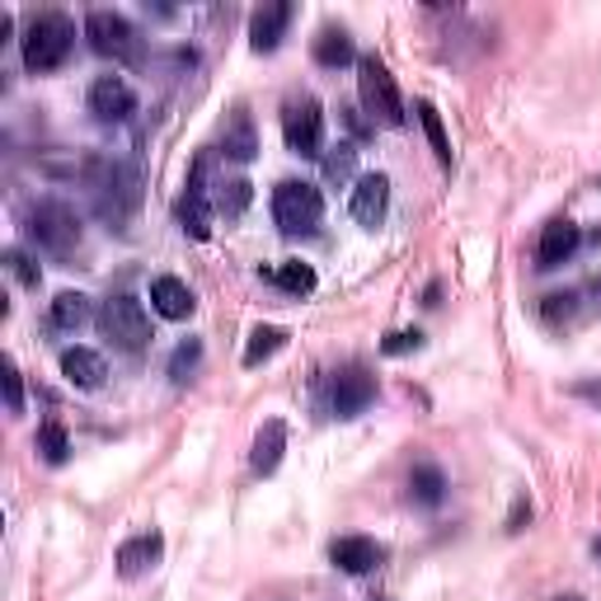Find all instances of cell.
Wrapping results in <instances>:
<instances>
[{"instance_id":"6da1fadb","label":"cell","mask_w":601,"mask_h":601,"mask_svg":"<svg viewBox=\"0 0 601 601\" xmlns=\"http://www.w3.org/2000/svg\"><path fill=\"white\" fill-rule=\"evenodd\" d=\"M357 94H362V114H372V122L381 128H404V99L394 90V75L386 71L381 57H362L357 61Z\"/></svg>"},{"instance_id":"7a4b0ae2","label":"cell","mask_w":601,"mask_h":601,"mask_svg":"<svg viewBox=\"0 0 601 601\" xmlns=\"http://www.w3.org/2000/svg\"><path fill=\"white\" fill-rule=\"evenodd\" d=\"M71 43H75V28H71L67 14H57V10L38 14V20L24 28V67L28 71H57L61 61H67Z\"/></svg>"},{"instance_id":"3957f363","label":"cell","mask_w":601,"mask_h":601,"mask_svg":"<svg viewBox=\"0 0 601 601\" xmlns=\"http://www.w3.org/2000/svg\"><path fill=\"white\" fill-rule=\"evenodd\" d=\"M99 334L118 347V353H146V343H151V320H146V310H141V300L137 296H108L104 306H99Z\"/></svg>"},{"instance_id":"277c9868","label":"cell","mask_w":601,"mask_h":601,"mask_svg":"<svg viewBox=\"0 0 601 601\" xmlns=\"http://www.w3.org/2000/svg\"><path fill=\"white\" fill-rule=\"evenodd\" d=\"M325 216V198L315 184H300V179H282L273 188V221L282 235H310Z\"/></svg>"},{"instance_id":"5b68a950","label":"cell","mask_w":601,"mask_h":601,"mask_svg":"<svg viewBox=\"0 0 601 601\" xmlns=\"http://www.w3.org/2000/svg\"><path fill=\"white\" fill-rule=\"evenodd\" d=\"M90 188H94V202H99V212L114 216V221H122L128 212H137V202H141L137 169L118 165V161H94V165H90Z\"/></svg>"},{"instance_id":"8992f818","label":"cell","mask_w":601,"mask_h":601,"mask_svg":"<svg viewBox=\"0 0 601 601\" xmlns=\"http://www.w3.org/2000/svg\"><path fill=\"white\" fill-rule=\"evenodd\" d=\"M85 38L99 57L114 61H141V34L122 20L118 10H90L85 14Z\"/></svg>"},{"instance_id":"52a82bcc","label":"cell","mask_w":601,"mask_h":601,"mask_svg":"<svg viewBox=\"0 0 601 601\" xmlns=\"http://www.w3.org/2000/svg\"><path fill=\"white\" fill-rule=\"evenodd\" d=\"M282 137H287L292 155L315 161V155L325 151V108H320V99H292L287 108H282Z\"/></svg>"},{"instance_id":"ba28073f","label":"cell","mask_w":601,"mask_h":601,"mask_svg":"<svg viewBox=\"0 0 601 601\" xmlns=\"http://www.w3.org/2000/svg\"><path fill=\"white\" fill-rule=\"evenodd\" d=\"M28 231H34V240L47 245L52 255H71V249L81 245V221H75V212L57 198H47L28 212Z\"/></svg>"},{"instance_id":"9c48e42d","label":"cell","mask_w":601,"mask_h":601,"mask_svg":"<svg viewBox=\"0 0 601 601\" xmlns=\"http://www.w3.org/2000/svg\"><path fill=\"white\" fill-rule=\"evenodd\" d=\"M212 208H216V198L208 188V161H193L184 193H179V202H174V212H179L184 231L193 235V240H208V235H212Z\"/></svg>"},{"instance_id":"30bf717a","label":"cell","mask_w":601,"mask_h":601,"mask_svg":"<svg viewBox=\"0 0 601 601\" xmlns=\"http://www.w3.org/2000/svg\"><path fill=\"white\" fill-rule=\"evenodd\" d=\"M372 400H376V376L367 367H343L334 376V386H329V409L339 419H357Z\"/></svg>"},{"instance_id":"8fae6325","label":"cell","mask_w":601,"mask_h":601,"mask_svg":"<svg viewBox=\"0 0 601 601\" xmlns=\"http://www.w3.org/2000/svg\"><path fill=\"white\" fill-rule=\"evenodd\" d=\"M90 114L99 122H128L137 114V94L122 75H99L90 85Z\"/></svg>"},{"instance_id":"7c38bea8","label":"cell","mask_w":601,"mask_h":601,"mask_svg":"<svg viewBox=\"0 0 601 601\" xmlns=\"http://www.w3.org/2000/svg\"><path fill=\"white\" fill-rule=\"evenodd\" d=\"M329 559H334V568H343V574H372V568L386 559V550L376 545L372 535H339V541L329 545Z\"/></svg>"},{"instance_id":"4fadbf2b","label":"cell","mask_w":601,"mask_h":601,"mask_svg":"<svg viewBox=\"0 0 601 601\" xmlns=\"http://www.w3.org/2000/svg\"><path fill=\"white\" fill-rule=\"evenodd\" d=\"M578 226L568 216H555L550 226L541 231V245H535V268H559L564 259H574V249H578Z\"/></svg>"},{"instance_id":"5bb4252c","label":"cell","mask_w":601,"mask_h":601,"mask_svg":"<svg viewBox=\"0 0 601 601\" xmlns=\"http://www.w3.org/2000/svg\"><path fill=\"white\" fill-rule=\"evenodd\" d=\"M287 24H292V5H287V0H273V5L255 10V20H249V47H255V52H278Z\"/></svg>"},{"instance_id":"9a60e30c","label":"cell","mask_w":601,"mask_h":601,"mask_svg":"<svg viewBox=\"0 0 601 601\" xmlns=\"http://www.w3.org/2000/svg\"><path fill=\"white\" fill-rule=\"evenodd\" d=\"M221 151H226V161H235V165H249L259 155V132H255L249 108H231L226 132H221Z\"/></svg>"},{"instance_id":"2e32d148","label":"cell","mask_w":601,"mask_h":601,"mask_svg":"<svg viewBox=\"0 0 601 601\" xmlns=\"http://www.w3.org/2000/svg\"><path fill=\"white\" fill-rule=\"evenodd\" d=\"M386 208H390V179H386V174H367V179H357V188H353V221H362V226H381Z\"/></svg>"},{"instance_id":"e0dca14e","label":"cell","mask_w":601,"mask_h":601,"mask_svg":"<svg viewBox=\"0 0 601 601\" xmlns=\"http://www.w3.org/2000/svg\"><path fill=\"white\" fill-rule=\"evenodd\" d=\"M282 451H287V423L282 419H268L259 437H255V451H249V466L259 474H273L282 466Z\"/></svg>"},{"instance_id":"ac0fdd59","label":"cell","mask_w":601,"mask_h":601,"mask_svg":"<svg viewBox=\"0 0 601 601\" xmlns=\"http://www.w3.org/2000/svg\"><path fill=\"white\" fill-rule=\"evenodd\" d=\"M151 306L161 310L165 320H188V315L198 310V300H193V292H188L179 278H155L151 282Z\"/></svg>"},{"instance_id":"d6986e66","label":"cell","mask_w":601,"mask_h":601,"mask_svg":"<svg viewBox=\"0 0 601 601\" xmlns=\"http://www.w3.org/2000/svg\"><path fill=\"white\" fill-rule=\"evenodd\" d=\"M61 376L81 390H99L108 372H104L99 353H90V347H67V353H61Z\"/></svg>"},{"instance_id":"ffe728a7","label":"cell","mask_w":601,"mask_h":601,"mask_svg":"<svg viewBox=\"0 0 601 601\" xmlns=\"http://www.w3.org/2000/svg\"><path fill=\"white\" fill-rule=\"evenodd\" d=\"M161 550H165V541H161V535H155V531H141V535H132V541L118 550V574H122V578H141V574H146V568H151L155 559H161Z\"/></svg>"},{"instance_id":"44dd1931","label":"cell","mask_w":601,"mask_h":601,"mask_svg":"<svg viewBox=\"0 0 601 601\" xmlns=\"http://www.w3.org/2000/svg\"><path fill=\"white\" fill-rule=\"evenodd\" d=\"M353 57H357V47H353V38H347L343 28H320V38H315V61H320V67L339 71Z\"/></svg>"},{"instance_id":"7402d4cb","label":"cell","mask_w":601,"mask_h":601,"mask_svg":"<svg viewBox=\"0 0 601 601\" xmlns=\"http://www.w3.org/2000/svg\"><path fill=\"white\" fill-rule=\"evenodd\" d=\"M409 494H414V503H423V508H437V503L447 498V480H441L437 466H414V474H409Z\"/></svg>"},{"instance_id":"603a6c76","label":"cell","mask_w":601,"mask_h":601,"mask_svg":"<svg viewBox=\"0 0 601 601\" xmlns=\"http://www.w3.org/2000/svg\"><path fill=\"white\" fill-rule=\"evenodd\" d=\"M34 447L43 451V461L47 466H67V456H71V437H67V428H61L57 419H47L43 428H38V441Z\"/></svg>"},{"instance_id":"cb8c5ba5","label":"cell","mask_w":601,"mask_h":601,"mask_svg":"<svg viewBox=\"0 0 601 601\" xmlns=\"http://www.w3.org/2000/svg\"><path fill=\"white\" fill-rule=\"evenodd\" d=\"M85 320H90V296L61 292V296L52 300V325H57V329H81Z\"/></svg>"},{"instance_id":"d4e9b609","label":"cell","mask_w":601,"mask_h":601,"mask_svg":"<svg viewBox=\"0 0 601 601\" xmlns=\"http://www.w3.org/2000/svg\"><path fill=\"white\" fill-rule=\"evenodd\" d=\"M282 343H287V329H278V325H259L255 334H249V347H245V367H259V362H263V357H273Z\"/></svg>"},{"instance_id":"484cf974","label":"cell","mask_w":601,"mask_h":601,"mask_svg":"<svg viewBox=\"0 0 601 601\" xmlns=\"http://www.w3.org/2000/svg\"><path fill=\"white\" fill-rule=\"evenodd\" d=\"M268 282L282 292H292V296H306V292H315V268L310 263H282L268 273Z\"/></svg>"},{"instance_id":"4316f807","label":"cell","mask_w":601,"mask_h":601,"mask_svg":"<svg viewBox=\"0 0 601 601\" xmlns=\"http://www.w3.org/2000/svg\"><path fill=\"white\" fill-rule=\"evenodd\" d=\"M419 122H423V132H428V141H433L437 161H441V165H451V141H447V128H441V114H437V108H433L428 99L419 104Z\"/></svg>"},{"instance_id":"83f0119b","label":"cell","mask_w":601,"mask_h":601,"mask_svg":"<svg viewBox=\"0 0 601 601\" xmlns=\"http://www.w3.org/2000/svg\"><path fill=\"white\" fill-rule=\"evenodd\" d=\"M249 198H255V188H249L245 179H231V184L216 188V212L221 216H240L249 208Z\"/></svg>"},{"instance_id":"f1b7e54d","label":"cell","mask_w":601,"mask_h":601,"mask_svg":"<svg viewBox=\"0 0 601 601\" xmlns=\"http://www.w3.org/2000/svg\"><path fill=\"white\" fill-rule=\"evenodd\" d=\"M353 165H357V146H353V141H339V146L325 155V179L329 184L353 179Z\"/></svg>"},{"instance_id":"f546056e","label":"cell","mask_w":601,"mask_h":601,"mask_svg":"<svg viewBox=\"0 0 601 601\" xmlns=\"http://www.w3.org/2000/svg\"><path fill=\"white\" fill-rule=\"evenodd\" d=\"M198 357H202V343L198 339H188V343L174 347V357H169V376H174V381H188V372L198 367Z\"/></svg>"},{"instance_id":"4dcf8cb0","label":"cell","mask_w":601,"mask_h":601,"mask_svg":"<svg viewBox=\"0 0 601 601\" xmlns=\"http://www.w3.org/2000/svg\"><path fill=\"white\" fill-rule=\"evenodd\" d=\"M419 347H423L419 329H394V334H386L381 353H386V357H404V353H419Z\"/></svg>"},{"instance_id":"1f68e13d","label":"cell","mask_w":601,"mask_h":601,"mask_svg":"<svg viewBox=\"0 0 601 601\" xmlns=\"http://www.w3.org/2000/svg\"><path fill=\"white\" fill-rule=\"evenodd\" d=\"M5 263H10V273H14V278H20V282H24V287H38V278H43V273H38V263H34V259H28V255H24V249H10V255H5Z\"/></svg>"},{"instance_id":"d6a6232c","label":"cell","mask_w":601,"mask_h":601,"mask_svg":"<svg viewBox=\"0 0 601 601\" xmlns=\"http://www.w3.org/2000/svg\"><path fill=\"white\" fill-rule=\"evenodd\" d=\"M0 381H5V409L10 414H24V381H20V367H14V362H5V376H0Z\"/></svg>"},{"instance_id":"836d02e7","label":"cell","mask_w":601,"mask_h":601,"mask_svg":"<svg viewBox=\"0 0 601 601\" xmlns=\"http://www.w3.org/2000/svg\"><path fill=\"white\" fill-rule=\"evenodd\" d=\"M574 292H555V296H545V320H559V315H564V320H568V315H574Z\"/></svg>"},{"instance_id":"e575fe53","label":"cell","mask_w":601,"mask_h":601,"mask_svg":"<svg viewBox=\"0 0 601 601\" xmlns=\"http://www.w3.org/2000/svg\"><path fill=\"white\" fill-rule=\"evenodd\" d=\"M531 517V508H527V503H517V508H512V521H508V531H521V521H527Z\"/></svg>"},{"instance_id":"d590c367","label":"cell","mask_w":601,"mask_h":601,"mask_svg":"<svg viewBox=\"0 0 601 601\" xmlns=\"http://www.w3.org/2000/svg\"><path fill=\"white\" fill-rule=\"evenodd\" d=\"M559 601H578V597H559Z\"/></svg>"}]
</instances>
